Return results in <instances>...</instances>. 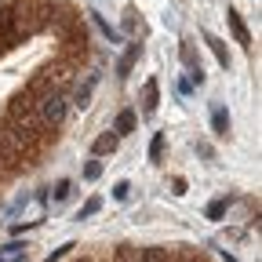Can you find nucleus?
<instances>
[{
  "instance_id": "obj_18",
  "label": "nucleus",
  "mask_w": 262,
  "mask_h": 262,
  "mask_svg": "<svg viewBox=\"0 0 262 262\" xmlns=\"http://www.w3.org/2000/svg\"><path fill=\"white\" fill-rule=\"evenodd\" d=\"M70 193H73V182H66V179H62V182L55 186V193H51V196H55V201H66Z\"/></svg>"
},
{
  "instance_id": "obj_5",
  "label": "nucleus",
  "mask_w": 262,
  "mask_h": 262,
  "mask_svg": "<svg viewBox=\"0 0 262 262\" xmlns=\"http://www.w3.org/2000/svg\"><path fill=\"white\" fill-rule=\"evenodd\" d=\"M179 55H182L186 70H189V80H193V84H204V66H201V55L193 51V44H182Z\"/></svg>"
},
{
  "instance_id": "obj_13",
  "label": "nucleus",
  "mask_w": 262,
  "mask_h": 262,
  "mask_svg": "<svg viewBox=\"0 0 262 262\" xmlns=\"http://www.w3.org/2000/svg\"><path fill=\"white\" fill-rule=\"evenodd\" d=\"M211 127H215V135H229V113L222 106L211 110Z\"/></svg>"
},
{
  "instance_id": "obj_17",
  "label": "nucleus",
  "mask_w": 262,
  "mask_h": 262,
  "mask_svg": "<svg viewBox=\"0 0 262 262\" xmlns=\"http://www.w3.org/2000/svg\"><path fill=\"white\" fill-rule=\"evenodd\" d=\"M98 208H102V201H98V196H91V201H88V204L80 208V215H77V219H91V215H95Z\"/></svg>"
},
{
  "instance_id": "obj_10",
  "label": "nucleus",
  "mask_w": 262,
  "mask_h": 262,
  "mask_svg": "<svg viewBox=\"0 0 262 262\" xmlns=\"http://www.w3.org/2000/svg\"><path fill=\"white\" fill-rule=\"evenodd\" d=\"M117 142H120V135H110V131H106V135H98V139L91 142V153H95V157H106V153H117Z\"/></svg>"
},
{
  "instance_id": "obj_9",
  "label": "nucleus",
  "mask_w": 262,
  "mask_h": 262,
  "mask_svg": "<svg viewBox=\"0 0 262 262\" xmlns=\"http://www.w3.org/2000/svg\"><path fill=\"white\" fill-rule=\"evenodd\" d=\"M139 55H142V44H139V40H135V44H127L124 58L117 62V77H120V80H124V77L131 73V66H135V58H139Z\"/></svg>"
},
{
  "instance_id": "obj_23",
  "label": "nucleus",
  "mask_w": 262,
  "mask_h": 262,
  "mask_svg": "<svg viewBox=\"0 0 262 262\" xmlns=\"http://www.w3.org/2000/svg\"><path fill=\"white\" fill-rule=\"evenodd\" d=\"M124 29H135V8H127V15H124Z\"/></svg>"
},
{
  "instance_id": "obj_24",
  "label": "nucleus",
  "mask_w": 262,
  "mask_h": 262,
  "mask_svg": "<svg viewBox=\"0 0 262 262\" xmlns=\"http://www.w3.org/2000/svg\"><path fill=\"white\" fill-rule=\"evenodd\" d=\"M171 186H175V193H179V196L186 193V179H171Z\"/></svg>"
},
{
  "instance_id": "obj_14",
  "label": "nucleus",
  "mask_w": 262,
  "mask_h": 262,
  "mask_svg": "<svg viewBox=\"0 0 262 262\" xmlns=\"http://www.w3.org/2000/svg\"><path fill=\"white\" fill-rule=\"evenodd\" d=\"M229 204H233V196H219V201H211V204H208V211H204V215H208V219H222Z\"/></svg>"
},
{
  "instance_id": "obj_1",
  "label": "nucleus",
  "mask_w": 262,
  "mask_h": 262,
  "mask_svg": "<svg viewBox=\"0 0 262 262\" xmlns=\"http://www.w3.org/2000/svg\"><path fill=\"white\" fill-rule=\"evenodd\" d=\"M58 11H51L48 4H37V0H4L0 4V40L4 48H18L29 37H37L40 29L55 26Z\"/></svg>"
},
{
  "instance_id": "obj_6",
  "label": "nucleus",
  "mask_w": 262,
  "mask_h": 262,
  "mask_svg": "<svg viewBox=\"0 0 262 262\" xmlns=\"http://www.w3.org/2000/svg\"><path fill=\"white\" fill-rule=\"evenodd\" d=\"M226 18H229V29H233V37H237V44H241V48H251V33H248L244 18L237 15V8H229V11H226Z\"/></svg>"
},
{
  "instance_id": "obj_11",
  "label": "nucleus",
  "mask_w": 262,
  "mask_h": 262,
  "mask_svg": "<svg viewBox=\"0 0 262 262\" xmlns=\"http://www.w3.org/2000/svg\"><path fill=\"white\" fill-rule=\"evenodd\" d=\"M131 127H135V110H120L113 120V135H127Z\"/></svg>"
},
{
  "instance_id": "obj_27",
  "label": "nucleus",
  "mask_w": 262,
  "mask_h": 262,
  "mask_svg": "<svg viewBox=\"0 0 262 262\" xmlns=\"http://www.w3.org/2000/svg\"><path fill=\"white\" fill-rule=\"evenodd\" d=\"M0 175H4V171H0Z\"/></svg>"
},
{
  "instance_id": "obj_22",
  "label": "nucleus",
  "mask_w": 262,
  "mask_h": 262,
  "mask_svg": "<svg viewBox=\"0 0 262 262\" xmlns=\"http://www.w3.org/2000/svg\"><path fill=\"white\" fill-rule=\"evenodd\" d=\"M70 248H73V244H62V248H58V251H51V255H48L44 262H58L62 255H70Z\"/></svg>"
},
{
  "instance_id": "obj_12",
  "label": "nucleus",
  "mask_w": 262,
  "mask_h": 262,
  "mask_svg": "<svg viewBox=\"0 0 262 262\" xmlns=\"http://www.w3.org/2000/svg\"><path fill=\"white\" fill-rule=\"evenodd\" d=\"M204 44L211 48V55L219 58V66H229V51H226V44H222L219 37H211V33H204Z\"/></svg>"
},
{
  "instance_id": "obj_26",
  "label": "nucleus",
  "mask_w": 262,
  "mask_h": 262,
  "mask_svg": "<svg viewBox=\"0 0 262 262\" xmlns=\"http://www.w3.org/2000/svg\"><path fill=\"white\" fill-rule=\"evenodd\" d=\"M222 258H226V262H237V258H233V255H222Z\"/></svg>"
},
{
  "instance_id": "obj_7",
  "label": "nucleus",
  "mask_w": 262,
  "mask_h": 262,
  "mask_svg": "<svg viewBox=\"0 0 262 262\" xmlns=\"http://www.w3.org/2000/svg\"><path fill=\"white\" fill-rule=\"evenodd\" d=\"M157 102H160V84L157 80H146V88H142V113L146 117L157 113Z\"/></svg>"
},
{
  "instance_id": "obj_8",
  "label": "nucleus",
  "mask_w": 262,
  "mask_h": 262,
  "mask_svg": "<svg viewBox=\"0 0 262 262\" xmlns=\"http://www.w3.org/2000/svg\"><path fill=\"white\" fill-rule=\"evenodd\" d=\"M26 251H29L26 241H11V244L0 248V262H26Z\"/></svg>"
},
{
  "instance_id": "obj_4",
  "label": "nucleus",
  "mask_w": 262,
  "mask_h": 262,
  "mask_svg": "<svg viewBox=\"0 0 262 262\" xmlns=\"http://www.w3.org/2000/svg\"><path fill=\"white\" fill-rule=\"evenodd\" d=\"M37 113H40V120H44L48 127H58V124H62V117H66V95H62V88L40 98V102H37Z\"/></svg>"
},
{
  "instance_id": "obj_3",
  "label": "nucleus",
  "mask_w": 262,
  "mask_h": 262,
  "mask_svg": "<svg viewBox=\"0 0 262 262\" xmlns=\"http://www.w3.org/2000/svg\"><path fill=\"white\" fill-rule=\"evenodd\" d=\"M113 262H175V251L171 248H131V244H120Z\"/></svg>"
},
{
  "instance_id": "obj_16",
  "label": "nucleus",
  "mask_w": 262,
  "mask_h": 262,
  "mask_svg": "<svg viewBox=\"0 0 262 262\" xmlns=\"http://www.w3.org/2000/svg\"><path fill=\"white\" fill-rule=\"evenodd\" d=\"M88 15H91V22H95L98 29H102V33H106V37H110V40H117V29H113V26H110V22H106L102 15H98V11H88Z\"/></svg>"
},
{
  "instance_id": "obj_25",
  "label": "nucleus",
  "mask_w": 262,
  "mask_h": 262,
  "mask_svg": "<svg viewBox=\"0 0 262 262\" xmlns=\"http://www.w3.org/2000/svg\"><path fill=\"white\" fill-rule=\"evenodd\" d=\"M4 51H8V48H4V40H0V58H4Z\"/></svg>"
},
{
  "instance_id": "obj_19",
  "label": "nucleus",
  "mask_w": 262,
  "mask_h": 262,
  "mask_svg": "<svg viewBox=\"0 0 262 262\" xmlns=\"http://www.w3.org/2000/svg\"><path fill=\"white\" fill-rule=\"evenodd\" d=\"M160 153H164V135H153V142H149V160H160Z\"/></svg>"
},
{
  "instance_id": "obj_20",
  "label": "nucleus",
  "mask_w": 262,
  "mask_h": 262,
  "mask_svg": "<svg viewBox=\"0 0 262 262\" xmlns=\"http://www.w3.org/2000/svg\"><path fill=\"white\" fill-rule=\"evenodd\" d=\"M98 175H102V164H98V160H91L88 168H84V179H88V182H95Z\"/></svg>"
},
{
  "instance_id": "obj_15",
  "label": "nucleus",
  "mask_w": 262,
  "mask_h": 262,
  "mask_svg": "<svg viewBox=\"0 0 262 262\" xmlns=\"http://www.w3.org/2000/svg\"><path fill=\"white\" fill-rule=\"evenodd\" d=\"M91 91H95V77H88V84H84V88H77V98H73V102H77L80 110L88 106V98H91Z\"/></svg>"
},
{
  "instance_id": "obj_2",
  "label": "nucleus",
  "mask_w": 262,
  "mask_h": 262,
  "mask_svg": "<svg viewBox=\"0 0 262 262\" xmlns=\"http://www.w3.org/2000/svg\"><path fill=\"white\" fill-rule=\"evenodd\" d=\"M22 164H26V153H22L18 139H15V131H11L8 117H0V171L11 175V171L22 168Z\"/></svg>"
},
{
  "instance_id": "obj_21",
  "label": "nucleus",
  "mask_w": 262,
  "mask_h": 262,
  "mask_svg": "<svg viewBox=\"0 0 262 262\" xmlns=\"http://www.w3.org/2000/svg\"><path fill=\"white\" fill-rule=\"evenodd\" d=\"M127 193H131L127 182H117V186H113V196H117V201H127Z\"/></svg>"
}]
</instances>
